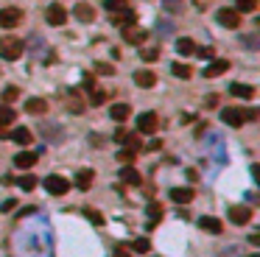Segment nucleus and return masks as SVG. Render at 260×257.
I'll use <instances>...</instances> for the list:
<instances>
[{"label":"nucleus","mask_w":260,"mask_h":257,"mask_svg":"<svg viewBox=\"0 0 260 257\" xmlns=\"http://www.w3.org/2000/svg\"><path fill=\"white\" fill-rule=\"evenodd\" d=\"M22 50H25V45H22V39H17V36H3V39H0V56L6 59V62L20 59Z\"/></svg>","instance_id":"1"},{"label":"nucleus","mask_w":260,"mask_h":257,"mask_svg":"<svg viewBox=\"0 0 260 257\" xmlns=\"http://www.w3.org/2000/svg\"><path fill=\"white\" fill-rule=\"evenodd\" d=\"M45 190L50 193V196H64V193L70 190V182L64 176H59V173H50V176H45Z\"/></svg>","instance_id":"2"},{"label":"nucleus","mask_w":260,"mask_h":257,"mask_svg":"<svg viewBox=\"0 0 260 257\" xmlns=\"http://www.w3.org/2000/svg\"><path fill=\"white\" fill-rule=\"evenodd\" d=\"M120 34H123L126 45H143L148 39V31L140 28V25H126V28H120Z\"/></svg>","instance_id":"3"},{"label":"nucleus","mask_w":260,"mask_h":257,"mask_svg":"<svg viewBox=\"0 0 260 257\" xmlns=\"http://www.w3.org/2000/svg\"><path fill=\"white\" fill-rule=\"evenodd\" d=\"M157 126H160L157 112H143L140 118H137V131H140V134H154Z\"/></svg>","instance_id":"4"},{"label":"nucleus","mask_w":260,"mask_h":257,"mask_svg":"<svg viewBox=\"0 0 260 257\" xmlns=\"http://www.w3.org/2000/svg\"><path fill=\"white\" fill-rule=\"evenodd\" d=\"M221 121H224L227 126L238 128L246 123V115H244V109H238V107H227V109H221Z\"/></svg>","instance_id":"5"},{"label":"nucleus","mask_w":260,"mask_h":257,"mask_svg":"<svg viewBox=\"0 0 260 257\" xmlns=\"http://www.w3.org/2000/svg\"><path fill=\"white\" fill-rule=\"evenodd\" d=\"M20 20H22L20 8H0V28H14V25H20Z\"/></svg>","instance_id":"6"},{"label":"nucleus","mask_w":260,"mask_h":257,"mask_svg":"<svg viewBox=\"0 0 260 257\" xmlns=\"http://www.w3.org/2000/svg\"><path fill=\"white\" fill-rule=\"evenodd\" d=\"M45 20H48L50 25H64V22H67V11H64L59 3H50V6L45 8Z\"/></svg>","instance_id":"7"},{"label":"nucleus","mask_w":260,"mask_h":257,"mask_svg":"<svg viewBox=\"0 0 260 257\" xmlns=\"http://www.w3.org/2000/svg\"><path fill=\"white\" fill-rule=\"evenodd\" d=\"M218 22H221L224 28H238L241 14L235 11V8H218Z\"/></svg>","instance_id":"8"},{"label":"nucleus","mask_w":260,"mask_h":257,"mask_svg":"<svg viewBox=\"0 0 260 257\" xmlns=\"http://www.w3.org/2000/svg\"><path fill=\"white\" fill-rule=\"evenodd\" d=\"M199 227H202L204 232H213V235H221V232H224V224L218 221V218H213V215H202V218H199Z\"/></svg>","instance_id":"9"},{"label":"nucleus","mask_w":260,"mask_h":257,"mask_svg":"<svg viewBox=\"0 0 260 257\" xmlns=\"http://www.w3.org/2000/svg\"><path fill=\"white\" fill-rule=\"evenodd\" d=\"M230 70V62L227 59H216L213 64H207L204 67V79H216V76H221V73Z\"/></svg>","instance_id":"10"},{"label":"nucleus","mask_w":260,"mask_h":257,"mask_svg":"<svg viewBox=\"0 0 260 257\" xmlns=\"http://www.w3.org/2000/svg\"><path fill=\"white\" fill-rule=\"evenodd\" d=\"M73 17H76L78 22H92L95 20V8H92L90 3H78V6L73 8Z\"/></svg>","instance_id":"11"},{"label":"nucleus","mask_w":260,"mask_h":257,"mask_svg":"<svg viewBox=\"0 0 260 257\" xmlns=\"http://www.w3.org/2000/svg\"><path fill=\"white\" fill-rule=\"evenodd\" d=\"M134 84L143 87V90L154 87V84H157V73H154V70H137V73H134Z\"/></svg>","instance_id":"12"},{"label":"nucleus","mask_w":260,"mask_h":257,"mask_svg":"<svg viewBox=\"0 0 260 257\" xmlns=\"http://www.w3.org/2000/svg\"><path fill=\"white\" fill-rule=\"evenodd\" d=\"M193 196H196L193 187H174L171 190V201H176V204H188V201H193Z\"/></svg>","instance_id":"13"},{"label":"nucleus","mask_w":260,"mask_h":257,"mask_svg":"<svg viewBox=\"0 0 260 257\" xmlns=\"http://www.w3.org/2000/svg\"><path fill=\"white\" fill-rule=\"evenodd\" d=\"M249 218H252V210H249V207H232L230 210V221L238 224V227L249 224Z\"/></svg>","instance_id":"14"},{"label":"nucleus","mask_w":260,"mask_h":257,"mask_svg":"<svg viewBox=\"0 0 260 257\" xmlns=\"http://www.w3.org/2000/svg\"><path fill=\"white\" fill-rule=\"evenodd\" d=\"M14 165H17V168H22V171H28V168H34V165H36V154H34V151H20V154L14 157Z\"/></svg>","instance_id":"15"},{"label":"nucleus","mask_w":260,"mask_h":257,"mask_svg":"<svg viewBox=\"0 0 260 257\" xmlns=\"http://www.w3.org/2000/svg\"><path fill=\"white\" fill-rule=\"evenodd\" d=\"M25 112L28 115H45L48 112V101L45 98H28L25 101Z\"/></svg>","instance_id":"16"},{"label":"nucleus","mask_w":260,"mask_h":257,"mask_svg":"<svg viewBox=\"0 0 260 257\" xmlns=\"http://www.w3.org/2000/svg\"><path fill=\"white\" fill-rule=\"evenodd\" d=\"M92 179H95V173H92L90 168L78 171L76 173V187H78V190H90V187H92Z\"/></svg>","instance_id":"17"},{"label":"nucleus","mask_w":260,"mask_h":257,"mask_svg":"<svg viewBox=\"0 0 260 257\" xmlns=\"http://www.w3.org/2000/svg\"><path fill=\"white\" fill-rule=\"evenodd\" d=\"M109 115H112V121L123 123V121H129V115H132V107H129V104H115V107L109 109Z\"/></svg>","instance_id":"18"},{"label":"nucleus","mask_w":260,"mask_h":257,"mask_svg":"<svg viewBox=\"0 0 260 257\" xmlns=\"http://www.w3.org/2000/svg\"><path fill=\"white\" fill-rule=\"evenodd\" d=\"M8 137H11L14 143H20V145H28L31 140H34V134H31V131H28L25 126H17V128H14V131H11Z\"/></svg>","instance_id":"19"},{"label":"nucleus","mask_w":260,"mask_h":257,"mask_svg":"<svg viewBox=\"0 0 260 257\" xmlns=\"http://www.w3.org/2000/svg\"><path fill=\"white\" fill-rule=\"evenodd\" d=\"M230 93L235 95V98H255V87H249V84H238V81H235V84L230 87Z\"/></svg>","instance_id":"20"},{"label":"nucleus","mask_w":260,"mask_h":257,"mask_svg":"<svg viewBox=\"0 0 260 257\" xmlns=\"http://www.w3.org/2000/svg\"><path fill=\"white\" fill-rule=\"evenodd\" d=\"M17 121V112L8 104H0V126H11Z\"/></svg>","instance_id":"21"},{"label":"nucleus","mask_w":260,"mask_h":257,"mask_svg":"<svg viewBox=\"0 0 260 257\" xmlns=\"http://www.w3.org/2000/svg\"><path fill=\"white\" fill-rule=\"evenodd\" d=\"M176 50H179L182 56H193V53H196V42L188 39V36H182V39H176Z\"/></svg>","instance_id":"22"},{"label":"nucleus","mask_w":260,"mask_h":257,"mask_svg":"<svg viewBox=\"0 0 260 257\" xmlns=\"http://www.w3.org/2000/svg\"><path fill=\"white\" fill-rule=\"evenodd\" d=\"M112 22L118 25V28H126V25H134V14L132 11H115Z\"/></svg>","instance_id":"23"},{"label":"nucleus","mask_w":260,"mask_h":257,"mask_svg":"<svg viewBox=\"0 0 260 257\" xmlns=\"http://www.w3.org/2000/svg\"><path fill=\"white\" fill-rule=\"evenodd\" d=\"M120 179H123L126 185H140V173L134 171L132 165H123V171H120Z\"/></svg>","instance_id":"24"},{"label":"nucleus","mask_w":260,"mask_h":257,"mask_svg":"<svg viewBox=\"0 0 260 257\" xmlns=\"http://www.w3.org/2000/svg\"><path fill=\"white\" fill-rule=\"evenodd\" d=\"M171 73H174L176 79H190V76H193V70H190L188 64H182V62L171 64Z\"/></svg>","instance_id":"25"},{"label":"nucleus","mask_w":260,"mask_h":257,"mask_svg":"<svg viewBox=\"0 0 260 257\" xmlns=\"http://www.w3.org/2000/svg\"><path fill=\"white\" fill-rule=\"evenodd\" d=\"M255 8H258V0H235V11H238V14H249V11H255Z\"/></svg>","instance_id":"26"},{"label":"nucleus","mask_w":260,"mask_h":257,"mask_svg":"<svg viewBox=\"0 0 260 257\" xmlns=\"http://www.w3.org/2000/svg\"><path fill=\"white\" fill-rule=\"evenodd\" d=\"M104 8L115 14V11H126L129 3H126V0H104Z\"/></svg>","instance_id":"27"},{"label":"nucleus","mask_w":260,"mask_h":257,"mask_svg":"<svg viewBox=\"0 0 260 257\" xmlns=\"http://www.w3.org/2000/svg\"><path fill=\"white\" fill-rule=\"evenodd\" d=\"M17 185H20V187H22V190H25V193H31V190H34V187H36V176H31V173H25V176H20V179H17Z\"/></svg>","instance_id":"28"},{"label":"nucleus","mask_w":260,"mask_h":257,"mask_svg":"<svg viewBox=\"0 0 260 257\" xmlns=\"http://www.w3.org/2000/svg\"><path fill=\"white\" fill-rule=\"evenodd\" d=\"M20 98V87H6L3 90V104H14Z\"/></svg>","instance_id":"29"},{"label":"nucleus","mask_w":260,"mask_h":257,"mask_svg":"<svg viewBox=\"0 0 260 257\" xmlns=\"http://www.w3.org/2000/svg\"><path fill=\"white\" fill-rule=\"evenodd\" d=\"M90 90H92V95H90V104H92V107H101V104L106 101V93H104V90H95V87H90Z\"/></svg>","instance_id":"30"},{"label":"nucleus","mask_w":260,"mask_h":257,"mask_svg":"<svg viewBox=\"0 0 260 257\" xmlns=\"http://www.w3.org/2000/svg\"><path fill=\"white\" fill-rule=\"evenodd\" d=\"M140 56H143V62H157V59H160V50L157 48H143Z\"/></svg>","instance_id":"31"},{"label":"nucleus","mask_w":260,"mask_h":257,"mask_svg":"<svg viewBox=\"0 0 260 257\" xmlns=\"http://www.w3.org/2000/svg\"><path fill=\"white\" fill-rule=\"evenodd\" d=\"M84 215H87V218H90L92 224H95V227H101V224H104V215H101L98 210H92V207H87V210H84Z\"/></svg>","instance_id":"32"},{"label":"nucleus","mask_w":260,"mask_h":257,"mask_svg":"<svg viewBox=\"0 0 260 257\" xmlns=\"http://www.w3.org/2000/svg\"><path fill=\"white\" fill-rule=\"evenodd\" d=\"M118 162H123V165H132V162H134V151H132V148H123V151H118Z\"/></svg>","instance_id":"33"},{"label":"nucleus","mask_w":260,"mask_h":257,"mask_svg":"<svg viewBox=\"0 0 260 257\" xmlns=\"http://www.w3.org/2000/svg\"><path fill=\"white\" fill-rule=\"evenodd\" d=\"M132 249H134V252H140V255H143V252H148V249H151V243H148V238H137V241L132 243Z\"/></svg>","instance_id":"34"},{"label":"nucleus","mask_w":260,"mask_h":257,"mask_svg":"<svg viewBox=\"0 0 260 257\" xmlns=\"http://www.w3.org/2000/svg\"><path fill=\"white\" fill-rule=\"evenodd\" d=\"M95 70H98V73H104V76H112V73H115V67H112V64H104V62H101V64H95Z\"/></svg>","instance_id":"35"},{"label":"nucleus","mask_w":260,"mask_h":257,"mask_svg":"<svg viewBox=\"0 0 260 257\" xmlns=\"http://www.w3.org/2000/svg\"><path fill=\"white\" fill-rule=\"evenodd\" d=\"M196 53L199 56H204V59H213L216 53H213V48H196Z\"/></svg>","instance_id":"36"},{"label":"nucleus","mask_w":260,"mask_h":257,"mask_svg":"<svg viewBox=\"0 0 260 257\" xmlns=\"http://www.w3.org/2000/svg\"><path fill=\"white\" fill-rule=\"evenodd\" d=\"M126 137H129L126 128H118V131H115V140H118V143H126Z\"/></svg>","instance_id":"37"},{"label":"nucleus","mask_w":260,"mask_h":257,"mask_svg":"<svg viewBox=\"0 0 260 257\" xmlns=\"http://www.w3.org/2000/svg\"><path fill=\"white\" fill-rule=\"evenodd\" d=\"M112 257H132V255H129L126 249H115V252H112Z\"/></svg>","instance_id":"38"},{"label":"nucleus","mask_w":260,"mask_h":257,"mask_svg":"<svg viewBox=\"0 0 260 257\" xmlns=\"http://www.w3.org/2000/svg\"><path fill=\"white\" fill-rule=\"evenodd\" d=\"M218 104V95H207V107H216Z\"/></svg>","instance_id":"39"},{"label":"nucleus","mask_w":260,"mask_h":257,"mask_svg":"<svg viewBox=\"0 0 260 257\" xmlns=\"http://www.w3.org/2000/svg\"><path fill=\"white\" fill-rule=\"evenodd\" d=\"M0 137H8V131H6V126H0Z\"/></svg>","instance_id":"40"},{"label":"nucleus","mask_w":260,"mask_h":257,"mask_svg":"<svg viewBox=\"0 0 260 257\" xmlns=\"http://www.w3.org/2000/svg\"><path fill=\"white\" fill-rule=\"evenodd\" d=\"M249 257H260V255H249Z\"/></svg>","instance_id":"41"}]
</instances>
